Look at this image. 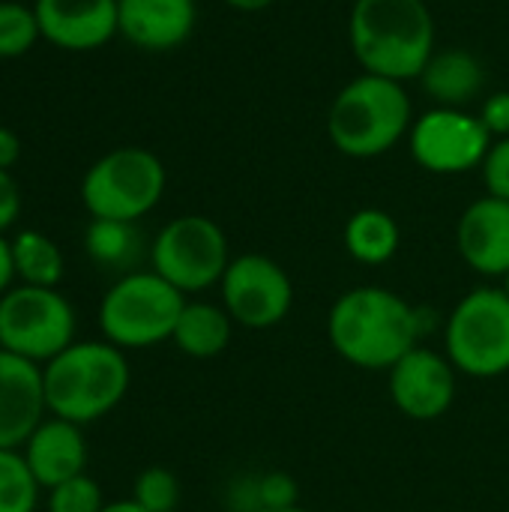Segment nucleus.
Masks as SVG:
<instances>
[{
  "mask_svg": "<svg viewBox=\"0 0 509 512\" xmlns=\"http://www.w3.org/2000/svg\"><path fill=\"white\" fill-rule=\"evenodd\" d=\"M42 39L33 3L0 0V60L27 54Z\"/></svg>",
  "mask_w": 509,
  "mask_h": 512,
  "instance_id": "b1692460",
  "label": "nucleus"
},
{
  "mask_svg": "<svg viewBox=\"0 0 509 512\" xmlns=\"http://www.w3.org/2000/svg\"><path fill=\"white\" fill-rule=\"evenodd\" d=\"M84 249L99 267L117 270L123 276V273H132L135 261L141 258V234L135 222L90 219L84 231Z\"/></svg>",
  "mask_w": 509,
  "mask_h": 512,
  "instance_id": "4be33fe9",
  "label": "nucleus"
},
{
  "mask_svg": "<svg viewBox=\"0 0 509 512\" xmlns=\"http://www.w3.org/2000/svg\"><path fill=\"white\" fill-rule=\"evenodd\" d=\"M84 426L60 420V417H45L33 435L24 441L21 456L36 477V483L48 492L78 474H87V441H84Z\"/></svg>",
  "mask_w": 509,
  "mask_h": 512,
  "instance_id": "f3484780",
  "label": "nucleus"
},
{
  "mask_svg": "<svg viewBox=\"0 0 509 512\" xmlns=\"http://www.w3.org/2000/svg\"><path fill=\"white\" fill-rule=\"evenodd\" d=\"M501 288L507 291V297H509V273H507V276H504V285H501Z\"/></svg>",
  "mask_w": 509,
  "mask_h": 512,
  "instance_id": "c9c22d12",
  "label": "nucleus"
},
{
  "mask_svg": "<svg viewBox=\"0 0 509 512\" xmlns=\"http://www.w3.org/2000/svg\"><path fill=\"white\" fill-rule=\"evenodd\" d=\"M39 492L21 450H0V512H36Z\"/></svg>",
  "mask_w": 509,
  "mask_h": 512,
  "instance_id": "5701e85b",
  "label": "nucleus"
},
{
  "mask_svg": "<svg viewBox=\"0 0 509 512\" xmlns=\"http://www.w3.org/2000/svg\"><path fill=\"white\" fill-rule=\"evenodd\" d=\"M183 306L186 294H180L159 273L132 270L102 294L96 321L105 342L120 351H144L171 342Z\"/></svg>",
  "mask_w": 509,
  "mask_h": 512,
  "instance_id": "39448f33",
  "label": "nucleus"
},
{
  "mask_svg": "<svg viewBox=\"0 0 509 512\" xmlns=\"http://www.w3.org/2000/svg\"><path fill=\"white\" fill-rule=\"evenodd\" d=\"M222 3H228L237 12H261V9L273 6L276 0H222Z\"/></svg>",
  "mask_w": 509,
  "mask_h": 512,
  "instance_id": "473e14b6",
  "label": "nucleus"
},
{
  "mask_svg": "<svg viewBox=\"0 0 509 512\" xmlns=\"http://www.w3.org/2000/svg\"><path fill=\"white\" fill-rule=\"evenodd\" d=\"M249 489H252V512L288 510V507H297V501H300L297 483L285 471L261 474V477L249 480Z\"/></svg>",
  "mask_w": 509,
  "mask_h": 512,
  "instance_id": "bb28decb",
  "label": "nucleus"
},
{
  "mask_svg": "<svg viewBox=\"0 0 509 512\" xmlns=\"http://www.w3.org/2000/svg\"><path fill=\"white\" fill-rule=\"evenodd\" d=\"M21 216V189L12 171L0 168V234H6Z\"/></svg>",
  "mask_w": 509,
  "mask_h": 512,
  "instance_id": "c756f323",
  "label": "nucleus"
},
{
  "mask_svg": "<svg viewBox=\"0 0 509 512\" xmlns=\"http://www.w3.org/2000/svg\"><path fill=\"white\" fill-rule=\"evenodd\" d=\"M417 81L438 108H465L483 90L486 72L471 51L447 48L432 54V60L426 63Z\"/></svg>",
  "mask_w": 509,
  "mask_h": 512,
  "instance_id": "a211bd4d",
  "label": "nucleus"
},
{
  "mask_svg": "<svg viewBox=\"0 0 509 512\" xmlns=\"http://www.w3.org/2000/svg\"><path fill=\"white\" fill-rule=\"evenodd\" d=\"M222 306L234 324L246 330H270L282 324L294 306V285L285 267L261 252L231 258L219 282Z\"/></svg>",
  "mask_w": 509,
  "mask_h": 512,
  "instance_id": "9d476101",
  "label": "nucleus"
},
{
  "mask_svg": "<svg viewBox=\"0 0 509 512\" xmlns=\"http://www.w3.org/2000/svg\"><path fill=\"white\" fill-rule=\"evenodd\" d=\"M15 285V267H12V249H9V237L0 234V297Z\"/></svg>",
  "mask_w": 509,
  "mask_h": 512,
  "instance_id": "2f4dec72",
  "label": "nucleus"
},
{
  "mask_svg": "<svg viewBox=\"0 0 509 512\" xmlns=\"http://www.w3.org/2000/svg\"><path fill=\"white\" fill-rule=\"evenodd\" d=\"M102 512H147L141 504H135L132 498H126V501H111V504H105Z\"/></svg>",
  "mask_w": 509,
  "mask_h": 512,
  "instance_id": "72a5a7b5",
  "label": "nucleus"
},
{
  "mask_svg": "<svg viewBox=\"0 0 509 512\" xmlns=\"http://www.w3.org/2000/svg\"><path fill=\"white\" fill-rule=\"evenodd\" d=\"M477 117L492 138H509V90H498L486 96Z\"/></svg>",
  "mask_w": 509,
  "mask_h": 512,
  "instance_id": "c85d7f7f",
  "label": "nucleus"
},
{
  "mask_svg": "<svg viewBox=\"0 0 509 512\" xmlns=\"http://www.w3.org/2000/svg\"><path fill=\"white\" fill-rule=\"evenodd\" d=\"M231 330L234 321L225 312V306L207 300H186L171 342L177 345L180 354L192 360H210L231 345Z\"/></svg>",
  "mask_w": 509,
  "mask_h": 512,
  "instance_id": "6ab92c4d",
  "label": "nucleus"
},
{
  "mask_svg": "<svg viewBox=\"0 0 509 512\" xmlns=\"http://www.w3.org/2000/svg\"><path fill=\"white\" fill-rule=\"evenodd\" d=\"M228 264L231 249L222 225L201 213L171 219L150 243V270L186 297L216 288Z\"/></svg>",
  "mask_w": 509,
  "mask_h": 512,
  "instance_id": "6e6552de",
  "label": "nucleus"
},
{
  "mask_svg": "<svg viewBox=\"0 0 509 512\" xmlns=\"http://www.w3.org/2000/svg\"><path fill=\"white\" fill-rule=\"evenodd\" d=\"M78 315L57 288L12 285L0 297V348L45 366L75 342Z\"/></svg>",
  "mask_w": 509,
  "mask_h": 512,
  "instance_id": "1a4fd4ad",
  "label": "nucleus"
},
{
  "mask_svg": "<svg viewBox=\"0 0 509 512\" xmlns=\"http://www.w3.org/2000/svg\"><path fill=\"white\" fill-rule=\"evenodd\" d=\"M48 417L78 426L108 417L129 393L132 369L126 351L105 339L72 342L42 366Z\"/></svg>",
  "mask_w": 509,
  "mask_h": 512,
  "instance_id": "7ed1b4c3",
  "label": "nucleus"
},
{
  "mask_svg": "<svg viewBox=\"0 0 509 512\" xmlns=\"http://www.w3.org/2000/svg\"><path fill=\"white\" fill-rule=\"evenodd\" d=\"M45 417L42 366L0 348V450H21Z\"/></svg>",
  "mask_w": 509,
  "mask_h": 512,
  "instance_id": "4468645a",
  "label": "nucleus"
},
{
  "mask_svg": "<svg viewBox=\"0 0 509 512\" xmlns=\"http://www.w3.org/2000/svg\"><path fill=\"white\" fill-rule=\"evenodd\" d=\"M180 495H183L180 480L162 465L144 468L132 486V501L141 504L147 512H177Z\"/></svg>",
  "mask_w": 509,
  "mask_h": 512,
  "instance_id": "393cba45",
  "label": "nucleus"
},
{
  "mask_svg": "<svg viewBox=\"0 0 509 512\" xmlns=\"http://www.w3.org/2000/svg\"><path fill=\"white\" fill-rule=\"evenodd\" d=\"M108 501L102 486L90 474H78L54 489H48L45 512H102Z\"/></svg>",
  "mask_w": 509,
  "mask_h": 512,
  "instance_id": "a878e982",
  "label": "nucleus"
},
{
  "mask_svg": "<svg viewBox=\"0 0 509 512\" xmlns=\"http://www.w3.org/2000/svg\"><path fill=\"white\" fill-rule=\"evenodd\" d=\"M414 126V105L402 81L381 75H357L348 81L327 114L330 144L351 159H375L390 153Z\"/></svg>",
  "mask_w": 509,
  "mask_h": 512,
  "instance_id": "20e7f679",
  "label": "nucleus"
},
{
  "mask_svg": "<svg viewBox=\"0 0 509 512\" xmlns=\"http://www.w3.org/2000/svg\"><path fill=\"white\" fill-rule=\"evenodd\" d=\"M9 249H12V267H15L18 285L57 288L63 282L66 261H63L60 246L48 234L21 228L15 231V237H9Z\"/></svg>",
  "mask_w": 509,
  "mask_h": 512,
  "instance_id": "412c9836",
  "label": "nucleus"
},
{
  "mask_svg": "<svg viewBox=\"0 0 509 512\" xmlns=\"http://www.w3.org/2000/svg\"><path fill=\"white\" fill-rule=\"evenodd\" d=\"M390 399L399 414L414 423L441 420L459 390V372L447 354H438L426 345L408 351L390 372Z\"/></svg>",
  "mask_w": 509,
  "mask_h": 512,
  "instance_id": "f8f14e48",
  "label": "nucleus"
},
{
  "mask_svg": "<svg viewBox=\"0 0 509 512\" xmlns=\"http://www.w3.org/2000/svg\"><path fill=\"white\" fill-rule=\"evenodd\" d=\"M345 249L357 264L381 267L396 258L402 231L399 222L381 207H363L345 222Z\"/></svg>",
  "mask_w": 509,
  "mask_h": 512,
  "instance_id": "aec40b11",
  "label": "nucleus"
},
{
  "mask_svg": "<svg viewBox=\"0 0 509 512\" xmlns=\"http://www.w3.org/2000/svg\"><path fill=\"white\" fill-rule=\"evenodd\" d=\"M21 156V138L15 135V129L9 126H0V168L3 171H12L15 162Z\"/></svg>",
  "mask_w": 509,
  "mask_h": 512,
  "instance_id": "7c9ffc66",
  "label": "nucleus"
},
{
  "mask_svg": "<svg viewBox=\"0 0 509 512\" xmlns=\"http://www.w3.org/2000/svg\"><path fill=\"white\" fill-rule=\"evenodd\" d=\"M198 21L195 0H117V30L141 51L180 48Z\"/></svg>",
  "mask_w": 509,
  "mask_h": 512,
  "instance_id": "dca6fc26",
  "label": "nucleus"
},
{
  "mask_svg": "<svg viewBox=\"0 0 509 512\" xmlns=\"http://www.w3.org/2000/svg\"><path fill=\"white\" fill-rule=\"evenodd\" d=\"M483 183H486V195L509 201V138H495L483 165Z\"/></svg>",
  "mask_w": 509,
  "mask_h": 512,
  "instance_id": "cd10ccee",
  "label": "nucleus"
},
{
  "mask_svg": "<svg viewBox=\"0 0 509 512\" xmlns=\"http://www.w3.org/2000/svg\"><path fill=\"white\" fill-rule=\"evenodd\" d=\"M39 33L60 51H96L117 30V0H33Z\"/></svg>",
  "mask_w": 509,
  "mask_h": 512,
  "instance_id": "ddd939ff",
  "label": "nucleus"
},
{
  "mask_svg": "<svg viewBox=\"0 0 509 512\" xmlns=\"http://www.w3.org/2000/svg\"><path fill=\"white\" fill-rule=\"evenodd\" d=\"M420 333L417 309L381 285H360L339 294L327 315L330 348L345 363L369 372H390L420 345Z\"/></svg>",
  "mask_w": 509,
  "mask_h": 512,
  "instance_id": "f257e3e1",
  "label": "nucleus"
},
{
  "mask_svg": "<svg viewBox=\"0 0 509 512\" xmlns=\"http://www.w3.org/2000/svg\"><path fill=\"white\" fill-rule=\"evenodd\" d=\"M261 512H309V510L297 504V507H288V510H261Z\"/></svg>",
  "mask_w": 509,
  "mask_h": 512,
  "instance_id": "f704fd0d",
  "label": "nucleus"
},
{
  "mask_svg": "<svg viewBox=\"0 0 509 512\" xmlns=\"http://www.w3.org/2000/svg\"><path fill=\"white\" fill-rule=\"evenodd\" d=\"M165 165L144 147H117L99 156L81 180V204L90 219L138 222L165 195Z\"/></svg>",
  "mask_w": 509,
  "mask_h": 512,
  "instance_id": "423d86ee",
  "label": "nucleus"
},
{
  "mask_svg": "<svg viewBox=\"0 0 509 512\" xmlns=\"http://www.w3.org/2000/svg\"><path fill=\"white\" fill-rule=\"evenodd\" d=\"M456 249L474 273L504 279L509 273V201L483 195L468 204L456 225Z\"/></svg>",
  "mask_w": 509,
  "mask_h": 512,
  "instance_id": "2eb2a0df",
  "label": "nucleus"
},
{
  "mask_svg": "<svg viewBox=\"0 0 509 512\" xmlns=\"http://www.w3.org/2000/svg\"><path fill=\"white\" fill-rule=\"evenodd\" d=\"M444 354L459 375L501 378L509 372V297L504 288L468 291L444 324Z\"/></svg>",
  "mask_w": 509,
  "mask_h": 512,
  "instance_id": "0eeeda50",
  "label": "nucleus"
},
{
  "mask_svg": "<svg viewBox=\"0 0 509 512\" xmlns=\"http://www.w3.org/2000/svg\"><path fill=\"white\" fill-rule=\"evenodd\" d=\"M408 138L417 165L441 177L468 174L480 168L495 141L477 114H468L465 108H438V105L414 120Z\"/></svg>",
  "mask_w": 509,
  "mask_h": 512,
  "instance_id": "9b49d317",
  "label": "nucleus"
},
{
  "mask_svg": "<svg viewBox=\"0 0 509 512\" xmlns=\"http://www.w3.org/2000/svg\"><path fill=\"white\" fill-rule=\"evenodd\" d=\"M348 42L363 72L405 84L435 54V18L426 0H354Z\"/></svg>",
  "mask_w": 509,
  "mask_h": 512,
  "instance_id": "f03ea898",
  "label": "nucleus"
}]
</instances>
